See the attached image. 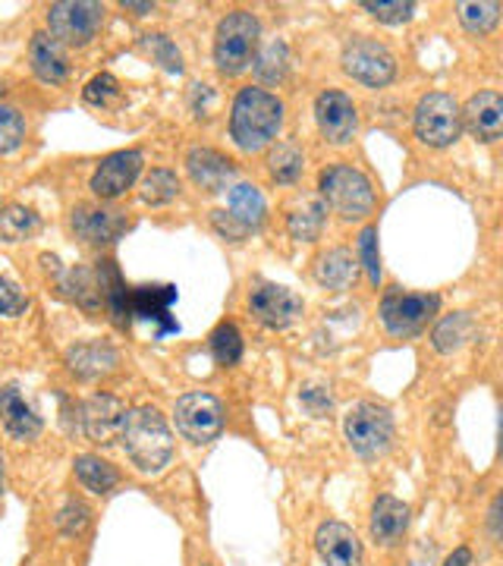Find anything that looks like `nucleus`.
<instances>
[{
  "mask_svg": "<svg viewBox=\"0 0 503 566\" xmlns=\"http://www.w3.org/2000/svg\"><path fill=\"white\" fill-rule=\"evenodd\" d=\"M443 566H472V551H469V547H457V551L443 560Z\"/></svg>",
  "mask_w": 503,
  "mask_h": 566,
  "instance_id": "nucleus-46",
  "label": "nucleus"
},
{
  "mask_svg": "<svg viewBox=\"0 0 503 566\" xmlns=\"http://www.w3.org/2000/svg\"><path fill=\"white\" fill-rule=\"evenodd\" d=\"M262 44V22L249 10H230L214 32V66L221 76L245 73Z\"/></svg>",
  "mask_w": 503,
  "mask_h": 566,
  "instance_id": "nucleus-4",
  "label": "nucleus"
},
{
  "mask_svg": "<svg viewBox=\"0 0 503 566\" xmlns=\"http://www.w3.org/2000/svg\"><path fill=\"white\" fill-rule=\"evenodd\" d=\"M249 312L268 331H283L302 315V300L290 286L259 281L249 290Z\"/></svg>",
  "mask_w": 503,
  "mask_h": 566,
  "instance_id": "nucleus-11",
  "label": "nucleus"
},
{
  "mask_svg": "<svg viewBox=\"0 0 503 566\" xmlns=\"http://www.w3.org/2000/svg\"><path fill=\"white\" fill-rule=\"evenodd\" d=\"M340 63L343 73L349 80L363 82L368 88H384V85H390L394 76H397V57H394V51L384 41L368 39V35L346 41Z\"/></svg>",
  "mask_w": 503,
  "mask_h": 566,
  "instance_id": "nucleus-9",
  "label": "nucleus"
},
{
  "mask_svg": "<svg viewBox=\"0 0 503 566\" xmlns=\"http://www.w3.org/2000/svg\"><path fill=\"white\" fill-rule=\"evenodd\" d=\"M70 230L80 237L82 243L104 245L117 243L123 233L129 230L126 214L117 208H104V205H76L70 211Z\"/></svg>",
  "mask_w": 503,
  "mask_h": 566,
  "instance_id": "nucleus-15",
  "label": "nucleus"
},
{
  "mask_svg": "<svg viewBox=\"0 0 503 566\" xmlns=\"http://www.w3.org/2000/svg\"><path fill=\"white\" fill-rule=\"evenodd\" d=\"M0 422L17 441H32V438H39L41 428H44L35 406L29 403L22 397L20 387L13 385L0 387Z\"/></svg>",
  "mask_w": 503,
  "mask_h": 566,
  "instance_id": "nucleus-22",
  "label": "nucleus"
},
{
  "mask_svg": "<svg viewBox=\"0 0 503 566\" xmlns=\"http://www.w3.org/2000/svg\"><path fill=\"white\" fill-rule=\"evenodd\" d=\"M25 293H22L20 286L13 281H7V277H0V318H17L25 312Z\"/></svg>",
  "mask_w": 503,
  "mask_h": 566,
  "instance_id": "nucleus-42",
  "label": "nucleus"
},
{
  "mask_svg": "<svg viewBox=\"0 0 503 566\" xmlns=\"http://www.w3.org/2000/svg\"><path fill=\"white\" fill-rule=\"evenodd\" d=\"M104 25V3L95 0H61L48 7V35L63 48H85L98 39Z\"/></svg>",
  "mask_w": 503,
  "mask_h": 566,
  "instance_id": "nucleus-7",
  "label": "nucleus"
},
{
  "mask_svg": "<svg viewBox=\"0 0 503 566\" xmlns=\"http://www.w3.org/2000/svg\"><path fill=\"white\" fill-rule=\"evenodd\" d=\"M233 221H240L249 233L262 230L264 214H268V205H264V196L252 186V182H237L230 186L227 192V208H223Z\"/></svg>",
  "mask_w": 503,
  "mask_h": 566,
  "instance_id": "nucleus-25",
  "label": "nucleus"
},
{
  "mask_svg": "<svg viewBox=\"0 0 503 566\" xmlns=\"http://www.w3.org/2000/svg\"><path fill=\"white\" fill-rule=\"evenodd\" d=\"M73 472L80 479V485L92 494H111L114 488L120 485V472L117 465H111L107 460H101L95 453H82L73 460Z\"/></svg>",
  "mask_w": 503,
  "mask_h": 566,
  "instance_id": "nucleus-27",
  "label": "nucleus"
},
{
  "mask_svg": "<svg viewBox=\"0 0 503 566\" xmlns=\"http://www.w3.org/2000/svg\"><path fill=\"white\" fill-rule=\"evenodd\" d=\"M174 422L189 444L201 447L221 438L227 412L214 394H182L174 403Z\"/></svg>",
  "mask_w": 503,
  "mask_h": 566,
  "instance_id": "nucleus-10",
  "label": "nucleus"
},
{
  "mask_svg": "<svg viewBox=\"0 0 503 566\" xmlns=\"http://www.w3.org/2000/svg\"><path fill=\"white\" fill-rule=\"evenodd\" d=\"M211 102H214V92H211V85H205V82H196V85H192V95H189L192 114H196V117H208V111H211Z\"/></svg>",
  "mask_w": 503,
  "mask_h": 566,
  "instance_id": "nucleus-45",
  "label": "nucleus"
},
{
  "mask_svg": "<svg viewBox=\"0 0 503 566\" xmlns=\"http://www.w3.org/2000/svg\"><path fill=\"white\" fill-rule=\"evenodd\" d=\"M438 308H441L438 293H406L402 286H387L378 315L390 337H416L428 327V322H434Z\"/></svg>",
  "mask_w": 503,
  "mask_h": 566,
  "instance_id": "nucleus-6",
  "label": "nucleus"
},
{
  "mask_svg": "<svg viewBox=\"0 0 503 566\" xmlns=\"http://www.w3.org/2000/svg\"><path fill=\"white\" fill-rule=\"evenodd\" d=\"M88 520H92V510L82 504V501H76V497H70L61 506V513H57V528H61V535H66V538H76V535L85 532Z\"/></svg>",
  "mask_w": 503,
  "mask_h": 566,
  "instance_id": "nucleus-40",
  "label": "nucleus"
},
{
  "mask_svg": "<svg viewBox=\"0 0 503 566\" xmlns=\"http://www.w3.org/2000/svg\"><path fill=\"white\" fill-rule=\"evenodd\" d=\"M457 13H460V22H463V29L469 35H488V32H494V25L501 20V3L497 0H479V3H460L457 7Z\"/></svg>",
  "mask_w": 503,
  "mask_h": 566,
  "instance_id": "nucleus-32",
  "label": "nucleus"
},
{
  "mask_svg": "<svg viewBox=\"0 0 503 566\" xmlns=\"http://www.w3.org/2000/svg\"><path fill=\"white\" fill-rule=\"evenodd\" d=\"M283 126V102L259 85H245L240 88V95L233 98V111H230V139L233 145L255 155L268 148L271 142L277 139Z\"/></svg>",
  "mask_w": 503,
  "mask_h": 566,
  "instance_id": "nucleus-1",
  "label": "nucleus"
},
{
  "mask_svg": "<svg viewBox=\"0 0 503 566\" xmlns=\"http://www.w3.org/2000/svg\"><path fill=\"white\" fill-rule=\"evenodd\" d=\"M142 164H145V155L136 151V148L114 151V155H107V158L95 167L88 189L98 196L101 202H114V199H120L126 189H133V182L139 180Z\"/></svg>",
  "mask_w": 503,
  "mask_h": 566,
  "instance_id": "nucleus-14",
  "label": "nucleus"
},
{
  "mask_svg": "<svg viewBox=\"0 0 503 566\" xmlns=\"http://www.w3.org/2000/svg\"><path fill=\"white\" fill-rule=\"evenodd\" d=\"M463 114V126L484 145L501 139L503 133V98L497 92L484 88L479 95H472L465 107H460Z\"/></svg>",
  "mask_w": 503,
  "mask_h": 566,
  "instance_id": "nucleus-18",
  "label": "nucleus"
},
{
  "mask_svg": "<svg viewBox=\"0 0 503 566\" xmlns=\"http://www.w3.org/2000/svg\"><path fill=\"white\" fill-rule=\"evenodd\" d=\"M394 434H397V424H394V412L381 403H353L343 416V438L349 450L365 460V463H375L390 453L394 447Z\"/></svg>",
  "mask_w": 503,
  "mask_h": 566,
  "instance_id": "nucleus-3",
  "label": "nucleus"
},
{
  "mask_svg": "<svg viewBox=\"0 0 503 566\" xmlns=\"http://www.w3.org/2000/svg\"><path fill=\"white\" fill-rule=\"evenodd\" d=\"M177 196H180V177L167 167L151 170L142 180V202L145 205H170Z\"/></svg>",
  "mask_w": 503,
  "mask_h": 566,
  "instance_id": "nucleus-35",
  "label": "nucleus"
},
{
  "mask_svg": "<svg viewBox=\"0 0 503 566\" xmlns=\"http://www.w3.org/2000/svg\"><path fill=\"white\" fill-rule=\"evenodd\" d=\"M177 303V286H129L126 290V303H123V324L133 318L139 322H158V337L180 331V324L170 318V305Z\"/></svg>",
  "mask_w": 503,
  "mask_h": 566,
  "instance_id": "nucleus-13",
  "label": "nucleus"
},
{
  "mask_svg": "<svg viewBox=\"0 0 503 566\" xmlns=\"http://www.w3.org/2000/svg\"><path fill=\"white\" fill-rule=\"evenodd\" d=\"M363 10H368L371 17L384 25H402L416 17V3L412 0H394V3H384V0H363Z\"/></svg>",
  "mask_w": 503,
  "mask_h": 566,
  "instance_id": "nucleus-38",
  "label": "nucleus"
},
{
  "mask_svg": "<svg viewBox=\"0 0 503 566\" xmlns=\"http://www.w3.org/2000/svg\"><path fill=\"white\" fill-rule=\"evenodd\" d=\"M324 223H327V208L322 199H302V205L286 214V230L300 243H315L322 237Z\"/></svg>",
  "mask_w": 503,
  "mask_h": 566,
  "instance_id": "nucleus-28",
  "label": "nucleus"
},
{
  "mask_svg": "<svg viewBox=\"0 0 503 566\" xmlns=\"http://www.w3.org/2000/svg\"><path fill=\"white\" fill-rule=\"evenodd\" d=\"M356 274H359V262H356V255L349 252V249H327L324 255H318V262H315V281L324 290H334V293H340V290H349L353 283H356Z\"/></svg>",
  "mask_w": 503,
  "mask_h": 566,
  "instance_id": "nucleus-24",
  "label": "nucleus"
},
{
  "mask_svg": "<svg viewBox=\"0 0 503 566\" xmlns=\"http://www.w3.org/2000/svg\"><path fill=\"white\" fill-rule=\"evenodd\" d=\"M315 123L327 145H349L359 129V111L340 88H327L315 98Z\"/></svg>",
  "mask_w": 503,
  "mask_h": 566,
  "instance_id": "nucleus-12",
  "label": "nucleus"
},
{
  "mask_svg": "<svg viewBox=\"0 0 503 566\" xmlns=\"http://www.w3.org/2000/svg\"><path fill=\"white\" fill-rule=\"evenodd\" d=\"M0 208H3V199H0Z\"/></svg>",
  "mask_w": 503,
  "mask_h": 566,
  "instance_id": "nucleus-48",
  "label": "nucleus"
},
{
  "mask_svg": "<svg viewBox=\"0 0 503 566\" xmlns=\"http://www.w3.org/2000/svg\"><path fill=\"white\" fill-rule=\"evenodd\" d=\"M126 412H129L126 403L117 400V397H111V394H95V397H88V400L80 406V422L82 431H85V438L95 441V444H111L114 438H120Z\"/></svg>",
  "mask_w": 503,
  "mask_h": 566,
  "instance_id": "nucleus-16",
  "label": "nucleus"
},
{
  "mask_svg": "<svg viewBox=\"0 0 503 566\" xmlns=\"http://www.w3.org/2000/svg\"><path fill=\"white\" fill-rule=\"evenodd\" d=\"M475 334V318L472 312H453V315H443L441 322L434 324L431 331V346L441 353V356H450L457 349H463Z\"/></svg>",
  "mask_w": 503,
  "mask_h": 566,
  "instance_id": "nucleus-26",
  "label": "nucleus"
},
{
  "mask_svg": "<svg viewBox=\"0 0 503 566\" xmlns=\"http://www.w3.org/2000/svg\"><path fill=\"white\" fill-rule=\"evenodd\" d=\"M82 98L88 104H95V107H111L120 98V82L111 73H98L95 80H88V85L82 88Z\"/></svg>",
  "mask_w": 503,
  "mask_h": 566,
  "instance_id": "nucleus-39",
  "label": "nucleus"
},
{
  "mask_svg": "<svg viewBox=\"0 0 503 566\" xmlns=\"http://www.w3.org/2000/svg\"><path fill=\"white\" fill-rule=\"evenodd\" d=\"M66 365L82 381H95V378L117 371L120 353L111 344H101V340H82V344H73L66 349Z\"/></svg>",
  "mask_w": 503,
  "mask_h": 566,
  "instance_id": "nucleus-20",
  "label": "nucleus"
},
{
  "mask_svg": "<svg viewBox=\"0 0 503 566\" xmlns=\"http://www.w3.org/2000/svg\"><path fill=\"white\" fill-rule=\"evenodd\" d=\"M120 7H123V10H133L136 17H145V13H155V3H126V0H123Z\"/></svg>",
  "mask_w": 503,
  "mask_h": 566,
  "instance_id": "nucleus-47",
  "label": "nucleus"
},
{
  "mask_svg": "<svg viewBox=\"0 0 503 566\" xmlns=\"http://www.w3.org/2000/svg\"><path fill=\"white\" fill-rule=\"evenodd\" d=\"M359 259L363 268L368 271V281L381 283V252H378V227H365L359 233Z\"/></svg>",
  "mask_w": 503,
  "mask_h": 566,
  "instance_id": "nucleus-41",
  "label": "nucleus"
},
{
  "mask_svg": "<svg viewBox=\"0 0 503 566\" xmlns=\"http://www.w3.org/2000/svg\"><path fill=\"white\" fill-rule=\"evenodd\" d=\"M186 170H189V180L205 192H223L237 177L233 161L223 158L221 151H214V148H192L186 155Z\"/></svg>",
  "mask_w": 503,
  "mask_h": 566,
  "instance_id": "nucleus-19",
  "label": "nucleus"
},
{
  "mask_svg": "<svg viewBox=\"0 0 503 566\" xmlns=\"http://www.w3.org/2000/svg\"><path fill=\"white\" fill-rule=\"evenodd\" d=\"M120 441L129 463L142 475H158L174 460V434L170 424L155 406H136L126 412L120 428Z\"/></svg>",
  "mask_w": 503,
  "mask_h": 566,
  "instance_id": "nucleus-2",
  "label": "nucleus"
},
{
  "mask_svg": "<svg viewBox=\"0 0 503 566\" xmlns=\"http://www.w3.org/2000/svg\"><path fill=\"white\" fill-rule=\"evenodd\" d=\"M302 406H305L312 416H324V412L334 406V400H331V394H327L324 387H305V390H302Z\"/></svg>",
  "mask_w": 503,
  "mask_h": 566,
  "instance_id": "nucleus-44",
  "label": "nucleus"
},
{
  "mask_svg": "<svg viewBox=\"0 0 503 566\" xmlns=\"http://www.w3.org/2000/svg\"><path fill=\"white\" fill-rule=\"evenodd\" d=\"M290 63H293V57H290L286 41L274 39L255 54L252 70H255V80L262 82V85H281L286 80V73H290Z\"/></svg>",
  "mask_w": 503,
  "mask_h": 566,
  "instance_id": "nucleus-29",
  "label": "nucleus"
},
{
  "mask_svg": "<svg viewBox=\"0 0 503 566\" xmlns=\"http://www.w3.org/2000/svg\"><path fill=\"white\" fill-rule=\"evenodd\" d=\"M315 551L322 557L324 566H363L365 564V551L359 535L346 523H337V520H327L315 532Z\"/></svg>",
  "mask_w": 503,
  "mask_h": 566,
  "instance_id": "nucleus-17",
  "label": "nucleus"
},
{
  "mask_svg": "<svg viewBox=\"0 0 503 566\" xmlns=\"http://www.w3.org/2000/svg\"><path fill=\"white\" fill-rule=\"evenodd\" d=\"M41 218L25 205H3L0 208V243H22L39 233Z\"/></svg>",
  "mask_w": 503,
  "mask_h": 566,
  "instance_id": "nucleus-30",
  "label": "nucleus"
},
{
  "mask_svg": "<svg viewBox=\"0 0 503 566\" xmlns=\"http://www.w3.org/2000/svg\"><path fill=\"white\" fill-rule=\"evenodd\" d=\"M61 286L82 305V308H98L101 305V283L98 271H88V268H73L66 271V277Z\"/></svg>",
  "mask_w": 503,
  "mask_h": 566,
  "instance_id": "nucleus-33",
  "label": "nucleus"
},
{
  "mask_svg": "<svg viewBox=\"0 0 503 566\" xmlns=\"http://www.w3.org/2000/svg\"><path fill=\"white\" fill-rule=\"evenodd\" d=\"M22 139H25V117L17 107L0 104V158L13 155L22 145Z\"/></svg>",
  "mask_w": 503,
  "mask_h": 566,
  "instance_id": "nucleus-37",
  "label": "nucleus"
},
{
  "mask_svg": "<svg viewBox=\"0 0 503 566\" xmlns=\"http://www.w3.org/2000/svg\"><path fill=\"white\" fill-rule=\"evenodd\" d=\"M409 523H412V510H409V504L397 501L394 494H381V497L371 504L368 528H371V538H375L378 545H397L402 535L409 532Z\"/></svg>",
  "mask_w": 503,
  "mask_h": 566,
  "instance_id": "nucleus-21",
  "label": "nucleus"
},
{
  "mask_svg": "<svg viewBox=\"0 0 503 566\" xmlns=\"http://www.w3.org/2000/svg\"><path fill=\"white\" fill-rule=\"evenodd\" d=\"M302 167H305V158H302V151L293 142H277L271 148V155H268V174L283 186L300 180Z\"/></svg>",
  "mask_w": 503,
  "mask_h": 566,
  "instance_id": "nucleus-31",
  "label": "nucleus"
},
{
  "mask_svg": "<svg viewBox=\"0 0 503 566\" xmlns=\"http://www.w3.org/2000/svg\"><path fill=\"white\" fill-rule=\"evenodd\" d=\"M211 223H214V230L221 233L223 240H233V243H240V240H245L249 237V230L242 227L240 221H233L223 208H218L214 214H211Z\"/></svg>",
  "mask_w": 503,
  "mask_h": 566,
  "instance_id": "nucleus-43",
  "label": "nucleus"
},
{
  "mask_svg": "<svg viewBox=\"0 0 503 566\" xmlns=\"http://www.w3.org/2000/svg\"><path fill=\"white\" fill-rule=\"evenodd\" d=\"M208 349L218 359V365H237L242 359V334L233 322H221L211 337H208Z\"/></svg>",
  "mask_w": 503,
  "mask_h": 566,
  "instance_id": "nucleus-34",
  "label": "nucleus"
},
{
  "mask_svg": "<svg viewBox=\"0 0 503 566\" xmlns=\"http://www.w3.org/2000/svg\"><path fill=\"white\" fill-rule=\"evenodd\" d=\"M324 208L340 214L343 221H365L375 211V186L353 164H331L318 177Z\"/></svg>",
  "mask_w": 503,
  "mask_h": 566,
  "instance_id": "nucleus-5",
  "label": "nucleus"
},
{
  "mask_svg": "<svg viewBox=\"0 0 503 566\" xmlns=\"http://www.w3.org/2000/svg\"><path fill=\"white\" fill-rule=\"evenodd\" d=\"M416 139L428 145V148H447L460 139L463 133V114H460V104L453 95L447 92H428L416 104Z\"/></svg>",
  "mask_w": 503,
  "mask_h": 566,
  "instance_id": "nucleus-8",
  "label": "nucleus"
},
{
  "mask_svg": "<svg viewBox=\"0 0 503 566\" xmlns=\"http://www.w3.org/2000/svg\"><path fill=\"white\" fill-rule=\"evenodd\" d=\"M29 63H32V73L48 85H63L70 80V57H66V48L57 44L48 32H35L29 41Z\"/></svg>",
  "mask_w": 503,
  "mask_h": 566,
  "instance_id": "nucleus-23",
  "label": "nucleus"
},
{
  "mask_svg": "<svg viewBox=\"0 0 503 566\" xmlns=\"http://www.w3.org/2000/svg\"><path fill=\"white\" fill-rule=\"evenodd\" d=\"M142 44H145V51L151 54V61L161 63L167 73H174V76H180L182 73V54L180 48L174 44V41L161 35V32H148V35H142Z\"/></svg>",
  "mask_w": 503,
  "mask_h": 566,
  "instance_id": "nucleus-36",
  "label": "nucleus"
},
{
  "mask_svg": "<svg viewBox=\"0 0 503 566\" xmlns=\"http://www.w3.org/2000/svg\"><path fill=\"white\" fill-rule=\"evenodd\" d=\"M205 566H211V564H205Z\"/></svg>",
  "mask_w": 503,
  "mask_h": 566,
  "instance_id": "nucleus-49",
  "label": "nucleus"
}]
</instances>
